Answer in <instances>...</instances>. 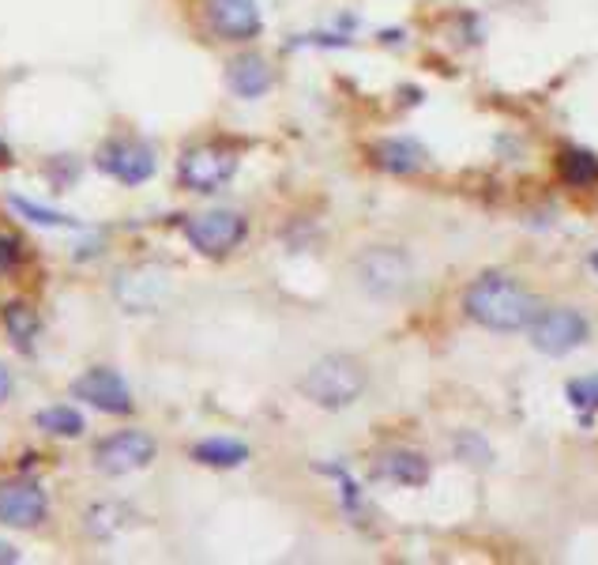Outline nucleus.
<instances>
[{"instance_id":"obj_1","label":"nucleus","mask_w":598,"mask_h":565,"mask_svg":"<svg viewBox=\"0 0 598 565\" xmlns=\"http://www.w3.org/2000/svg\"><path fill=\"white\" fill-rule=\"evenodd\" d=\"M463 313L490 332H523L542 313L538 298L504 271H485L463 290Z\"/></svg>"},{"instance_id":"obj_2","label":"nucleus","mask_w":598,"mask_h":565,"mask_svg":"<svg viewBox=\"0 0 598 565\" xmlns=\"http://www.w3.org/2000/svg\"><path fill=\"white\" fill-rule=\"evenodd\" d=\"M365 385H370V370L354 354H324L306 370L301 377V396L309 404L324 407V412H346L362 399Z\"/></svg>"},{"instance_id":"obj_3","label":"nucleus","mask_w":598,"mask_h":565,"mask_svg":"<svg viewBox=\"0 0 598 565\" xmlns=\"http://www.w3.org/2000/svg\"><path fill=\"white\" fill-rule=\"evenodd\" d=\"M189 249H196L207 260H226L237 253L248 238V218L234 207H211V212H196L181 223Z\"/></svg>"},{"instance_id":"obj_4","label":"nucleus","mask_w":598,"mask_h":565,"mask_svg":"<svg viewBox=\"0 0 598 565\" xmlns=\"http://www.w3.org/2000/svg\"><path fill=\"white\" fill-rule=\"evenodd\" d=\"M234 174H237V151L215 140L192 143L178 159V185L196 196H211L218 189H226Z\"/></svg>"},{"instance_id":"obj_5","label":"nucleus","mask_w":598,"mask_h":565,"mask_svg":"<svg viewBox=\"0 0 598 565\" xmlns=\"http://www.w3.org/2000/svg\"><path fill=\"white\" fill-rule=\"evenodd\" d=\"M354 276L365 295L373 298H399L414 279V264L399 245H373L354 260Z\"/></svg>"},{"instance_id":"obj_6","label":"nucleus","mask_w":598,"mask_h":565,"mask_svg":"<svg viewBox=\"0 0 598 565\" xmlns=\"http://www.w3.org/2000/svg\"><path fill=\"white\" fill-rule=\"evenodd\" d=\"M154 457H159V445H154V437L147 430H117V434L103 437V441L95 445V452H90L95 468L114 479L151 468Z\"/></svg>"},{"instance_id":"obj_7","label":"nucleus","mask_w":598,"mask_h":565,"mask_svg":"<svg viewBox=\"0 0 598 565\" xmlns=\"http://www.w3.org/2000/svg\"><path fill=\"white\" fill-rule=\"evenodd\" d=\"M95 162H98L103 174L121 181V185H128V189L151 181L154 170H159V159H154L151 143L136 140V136H109L103 148H98Z\"/></svg>"},{"instance_id":"obj_8","label":"nucleus","mask_w":598,"mask_h":565,"mask_svg":"<svg viewBox=\"0 0 598 565\" xmlns=\"http://www.w3.org/2000/svg\"><path fill=\"white\" fill-rule=\"evenodd\" d=\"M587 335H591L587 317L568 306L542 309L535 321H531V343H535V351L549 354V359H560V354L576 351L579 343H587Z\"/></svg>"},{"instance_id":"obj_9","label":"nucleus","mask_w":598,"mask_h":565,"mask_svg":"<svg viewBox=\"0 0 598 565\" xmlns=\"http://www.w3.org/2000/svg\"><path fill=\"white\" fill-rule=\"evenodd\" d=\"M72 396L90 404L95 412L103 415H132L136 412V399H132V388L125 385V377L109 366H90L87 373H79L72 381Z\"/></svg>"},{"instance_id":"obj_10","label":"nucleus","mask_w":598,"mask_h":565,"mask_svg":"<svg viewBox=\"0 0 598 565\" xmlns=\"http://www.w3.org/2000/svg\"><path fill=\"white\" fill-rule=\"evenodd\" d=\"M204 20L211 34L229 45H248L264 34V15L256 8V0H207Z\"/></svg>"},{"instance_id":"obj_11","label":"nucleus","mask_w":598,"mask_h":565,"mask_svg":"<svg viewBox=\"0 0 598 565\" xmlns=\"http://www.w3.org/2000/svg\"><path fill=\"white\" fill-rule=\"evenodd\" d=\"M50 513V498L34 479H8L0 482V527H15V532H34L42 527Z\"/></svg>"},{"instance_id":"obj_12","label":"nucleus","mask_w":598,"mask_h":565,"mask_svg":"<svg viewBox=\"0 0 598 565\" xmlns=\"http://www.w3.org/2000/svg\"><path fill=\"white\" fill-rule=\"evenodd\" d=\"M226 87L245 103H256L275 87V68L264 53H237L226 65Z\"/></svg>"},{"instance_id":"obj_13","label":"nucleus","mask_w":598,"mask_h":565,"mask_svg":"<svg viewBox=\"0 0 598 565\" xmlns=\"http://www.w3.org/2000/svg\"><path fill=\"white\" fill-rule=\"evenodd\" d=\"M373 479L395 482V487H426L429 482V460L414 449H388L373 463Z\"/></svg>"},{"instance_id":"obj_14","label":"nucleus","mask_w":598,"mask_h":565,"mask_svg":"<svg viewBox=\"0 0 598 565\" xmlns=\"http://www.w3.org/2000/svg\"><path fill=\"white\" fill-rule=\"evenodd\" d=\"M370 159H373L376 170H384V174L407 178V174L426 170L429 154H426L421 143H414V140H381V143H373Z\"/></svg>"},{"instance_id":"obj_15","label":"nucleus","mask_w":598,"mask_h":565,"mask_svg":"<svg viewBox=\"0 0 598 565\" xmlns=\"http://www.w3.org/2000/svg\"><path fill=\"white\" fill-rule=\"evenodd\" d=\"M189 457L196 463H204V468L229 471V468H242L253 452H248V445L237 441V437H204V441L192 445Z\"/></svg>"},{"instance_id":"obj_16","label":"nucleus","mask_w":598,"mask_h":565,"mask_svg":"<svg viewBox=\"0 0 598 565\" xmlns=\"http://www.w3.org/2000/svg\"><path fill=\"white\" fill-rule=\"evenodd\" d=\"M34 426H39L42 434H50V437L72 441V437H79L83 430H87V418H83L76 407L57 404V407H45V412L34 415Z\"/></svg>"},{"instance_id":"obj_17","label":"nucleus","mask_w":598,"mask_h":565,"mask_svg":"<svg viewBox=\"0 0 598 565\" xmlns=\"http://www.w3.org/2000/svg\"><path fill=\"white\" fill-rule=\"evenodd\" d=\"M557 174L560 181H568V185L587 189L598 181V159L584 148H565L557 154Z\"/></svg>"},{"instance_id":"obj_18","label":"nucleus","mask_w":598,"mask_h":565,"mask_svg":"<svg viewBox=\"0 0 598 565\" xmlns=\"http://www.w3.org/2000/svg\"><path fill=\"white\" fill-rule=\"evenodd\" d=\"M4 328L15 343H31L34 335H39V313L26 302H12L4 306Z\"/></svg>"},{"instance_id":"obj_19","label":"nucleus","mask_w":598,"mask_h":565,"mask_svg":"<svg viewBox=\"0 0 598 565\" xmlns=\"http://www.w3.org/2000/svg\"><path fill=\"white\" fill-rule=\"evenodd\" d=\"M565 396H568V404L579 407V412H591V407H598V373H595V377L568 381Z\"/></svg>"},{"instance_id":"obj_20","label":"nucleus","mask_w":598,"mask_h":565,"mask_svg":"<svg viewBox=\"0 0 598 565\" xmlns=\"http://www.w3.org/2000/svg\"><path fill=\"white\" fill-rule=\"evenodd\" d=\"M20 264H23V238H15V234L0 231V276L15 271Z\"/></svg>"},{"instance_id":"obj_21","label":"nucleus","mask_w":598,"mask_h":565,"mask_svg":"<svg viewBox=\"0 0 598 565\" xmlns=\"http://www.w3.org/2000/svg\"><path fill=\"white\" fill-rule=\"evenodd\" d=\"M456 449H459V457L471 460V463H485V460H490V449H485V441H482V437H474V434H459Z\"/></svg>"},{"instance_id":"obj_22","label":"nucleus","mask_w":598,"mask_h":565,"mask_svg":"<svg viewBox=\"0 0 598 565\" xmlns=\"http://www.w3.org/2000/svg\"><path fill=\"white\" fill-rule=\"evenodd\" d=\"M15 212H23V215H31L34 223H50V226H68V218L64 215H53V212H42V207H34V204H20L15 200Z\"/></svg>"},{"instance_id":"obj_23","label":"nucleus","mask_w":598,"mask_h":565,"mask_svg":"<svg viewBox=\"0 0 598 565\" xmlns=\"http://www.w3.org/2000/svg\"><path fill=\"white\" fill-rule=\"evenodd\" d=\"M8 399H12V370L0 362V407H4Z\"/></svg>"},{"instance_id":"obj_24","label":"nucleus","mask_w":598,"mask_h":565,"mask_svg":"<svg viewBox=\"0 0 598 565\" xmlns=\"http://www.w3.org/2000/svg\"><path fill=\"white\" fill-rule=\"evenodd\" d=\"M0 562H4V565L20 562V551H12V546H8V543H0Z\"/></svg>"},{"instance_id":"obj_25","label":"nucleus","mask_w":598,"mask_h":565,"mask_svg":"<svg viewBox=\"0 0 598 565\" xmlns=\"http://www.w3.org/2000/svg\"><path fill=\"white\" fill-rule=\"evenodd\" d=\"M0 167H12V148L4 140H0Z\"/></svg>"},{"instance_id":"obj_26","label":"nucleus","mask_w":598,"mask_h":565,"mask_svg":"<svg viewBox=\"0 0 598 565\" xmlns=\"http://www.w3.org/2000/svg\"><path fill=\"white\" fill-rule=\"evenodd\" d=\"M591 268L598 271V253H591Z\"/></svg>"}]
</instances>
